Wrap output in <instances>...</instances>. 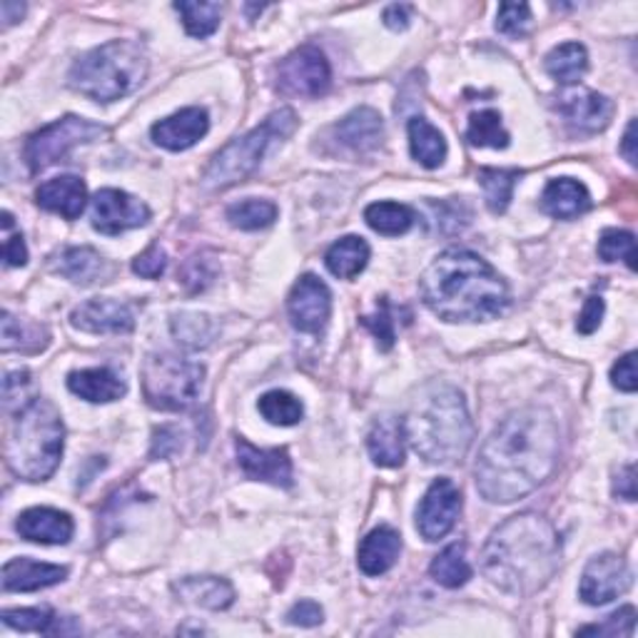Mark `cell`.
<instances>
[{
  "mask_svg": "<svg viewBox=\"0 0 638 638\" xmlns=\"http://www.w3.org/2000/svg\"><path fill=\"white\" fill-rule=\"evenodd\" d=\"M559 424L539 406L512 412L479 449L474 479L486 502L512 504L539 489L559 461Z\"/></svg>",
  "mask_w": 638,
  "mask_h": 638,
  "instance_id": "cell-1",
  "label": "cell"
},
{
  "mask_svg": "<svg viewBox=\"0 0 638 638\" xmlns=\"http://www.w3.org/2000/svg\"><path fill=\"white\" fill-rule=\"evenodd\" d=\"M427 307L444 322H489L508 307V287L477 253L451 247L441 253L419 280Z\"/></svg>",
  "mask_w": 638,
  "mask_h": 638,
  "instance_id": "cell-2",
  "label": "cell"
},
{
  "mask_svg": "<svg viewBox=\"0 0 638 638\" xmlns=\"http://www.w3.org/2000/svg\"><path fill=\"white\" fill-rule=\"evenodd\" d=\"M561 563V541L539 514L524 512L506 519L489 536L482 569L506 594L529 596L549 584Z\"/></svg>",
  "mask_w": 638,
  "mask_h": 638,
  "instance_id": "cell-3",
  "label": "cell"
},
{
  "mask_svg": "<svg viewBox=\"0 0 638 638\" xmlns=\"http://www.w3.org/2000/svg\"><path fill=\"white\" fill-rule=\"evenodd\" d=\"M404 422V437L429 464H455L474 439L464 394L447 382L422 387Z\"/></svg>",
  "mask_w": 638,
  "mask_h": 638,
  "instance_id": "cell-4",
  "label": "cell"
},
{
  "mask_svg": "<svg viewBox=\"0 0 638 638\" xmlns=\"http://www.w3.org/2000/svg\"><path fill=\"white\" fill-rule=\"evenodd\" d=\"M63 447L66 427L58 410L48 400H33L18 414L5 441V461L13 474L25 482H45L58 469Z\"/></svg>",
  "mask_w": 638,
  "mask_h": 638,
  "instance_id": "cell-5",
  "label": "cell"
},
{
  "mask_svg": "<svg viewBox=\"0 0 638 638\" xmlns=\"http://www.w3.org/2000/svg\"><path fill=\"white\" fill-rule=\"evenodd\" d=\"M147 76V55L133 41H113L92 48L70 68V88L80 96L113 103L141 88Z\"/></svg>",
  "mask_w": 638,
  "mask_h": 638,
  "instance_id": "cell-6",
  "label": "cell"
},
{
  "mask_svg": "<svg viewBox=\"0 0 638 638\" xmlns=\"http://www.w3.org/2000/svg\"><path fill=\"white\" fill-rule=\"evenodd\" d=\"M298 115L292 108H280L272 115L265 117L262 125H257L253 133L237 137L230 145L222 147L215 155V160L210 163L205 172V188L210 190H227L233 184L247 180L249 175L257 170V165L262 163L265 153L270 150V145L277 141H284L294 131H298Z\"/></svg>",
  "mask_w": 638,
  "mask_h": 638,
  "instance_id": "cell-7",
  "label": "cell"
},
{
  "mask_svg": "<svg viewBox=\"0 0 638 638\" xmlns=\"http://www.w3.org/2000/svg\"><path fill=\"white\" fill-rule=\"evenodd\" d=\"M205 367L178 355H150L143 367V394L155 410L184 412L198 402Z\"/></svg>",
  "mask_w": 638,
  "mask_h": 638,
  "instance_id": "cell-8",
  "label": "cell"
},
{
  "mask_svg": "<svg viewBox=\"0 0 638 638\" xmlns=\"http://www.w3.org/2000/svg\"><path fill=\"white\" fill-rule=\"evenodd\" d=\"M105 135L108 127L100 123H92V120L78 115H66L31 135V141L25 143V163L33 175H38L43 170H48L51 165L66 160L72 147L96 143Z\"/></svg>",
  "mask_w": 638,
  "mask_h": 638,
  "instance_id": "cell-9",
  "label": "cell"
},
{
  "mask_svg": "<svg viewBox=\"0 0 638 638\" xmlns=\"http://www.w3.org/2000/svg\"><path fill=\"white\" fill-rule=\"evenodd\" d=\"M332 86V70L325 53L302 45L287 55L277 68V90L290 98H322Z\"/></svg>",
  "mask_w": 638,
  "mask_h": 638,
  "instance_id": "cell-10",
  "label": "cell"
},
{
  "mask_svg": "<svg viewBox=\"0 0 638 638\" xmlns=\"http://www.w3.org/2000/svg\"><path fill=\"white\" fill-rule=\"evenodd\" d=\"M634 573L618 553H598L581 573L579 596L589 606H604L631 589Z\"/></svg>",
  "mask_w": 638,
  "mask_h": 638,
  "instance_id": "cell-11",
  "label": "cell"
},
{
  "mask_svg": "<svg viewBox=\"0 0 638 638\" xmlns=\"http://www.w3.org/2000/svg\"><path fill=\"white\" fill-rule=\"evenodd\" d=\"M287 312L292 325L307 335H320L327 327L332 314V292L317 275H302L294 282L290 298H287Z\"/></svg>",
  "mask_w": 638,
  "mask_h": 638,
  "instance_id": "cell-12",
  "label": "cell"
},
{
  "mask_svg": "<svg viewBox=\"0 0 638 638\" xmlns=\"http://www.w3.org/2000/svg\"><path fill=\"white\" fill-rule=\"evenodd\" d=\"M461 494L451 479H437L417 508V529L427 541H439L447 536L459 519Z\"/></svg>",
  "mask_w": 638,
  "mask_h": 638,
  "instance_id": "cell-13",
  "label": "cell"
},
{
  "mask_svg": "<svg viewBox=\"0 0 638 638\" xmlns=\"http://www.w3.org/2000/svg\"><path fill=\"white\" fill-rule=\"evenodd\" d=\"M150 220L145 202L123 190L105 188L92 198V227L103 235H120L127 230L143 227Z\"/></svg>",
  "mask_w": 638,
  "mask_h": 638,
  "instance_id": "cell-14",
  "label": "cell"
},
{
  "mask_svg": "<svg viewBox=\"0 0 638 638\" xmlns=\"http://www.w3.org/2000/svg\"><path fill=\"white\" fill-rule=\"evenodd\" d=\"M70 325L88 335H127L135 327V317L123 302L88 300L70 312Z\"/></svg>",
  "mask_w": 638,
  "mask_h": 638,
  "instance_id": "cell-15",
  "label": "cell"
},
{
  "mask_svg": "<svg viewBox=\"0 0 638 638\" xmlns=\"http://www.w3.org/2000/svg\"><path fill=\"white\" fill-rule=\"evenodd\" d=\"M235 451L239 469L249 479L284 489L292 486V459L287 455V449H257L247 439L237 437Z\"/></svg>",
  "mask_w": 638,
  "mask_h": 638,
  "instance_id": "cell-16",
  "label": "cell"
},
{
  "mask_svg": "<svg viewBox=\"0 0 638 638\" xmlns=\"http://www.w3.org/2000/svg\"><path fill=\"white\" fill-rule=\"evenodd\" d=\"M210 131V117L202 108H184L180 113H175L170 117L160 120V123L153 125V141L155 145L165 147V150L180 153L188 150L195 143H200L202 137Z\"/></svg>",
  "mask_w": 638,
  "mask_h": 638,
  "instance_id": "cell-17",
  "label": "cell"
},
{
  "mask_svg": "<svg viewBox=\"0 0 638 638\" xmlns=\"http://www.w3.org/2000/svg\"><path fill=\"white\" fill-rule=\"evenodd\" d=\"M335 141L352 153H372L384 141L382 115L372 108H357L332 127Z\"/></svg>",
  "mask_w": 638,
  "mask_h": 638,
  "instance_id": "cell-18",
  "label": "cell"
},
{
  "mask_svg": "<svg viewBox=\"0 0 638 638\" xmlns=\"http://www.w3.org/2000/svg\"><path fill=\"white\" fill-rule=\"evenodd\" d=\"M15 529L25 541L33 544H68L72 531H76V524L66 512L51 506H35L18 516Z\"/></svg>",
  "mask_w": 638,
  "mask_h": 638,
  "instance_id": "cell-19",
  "label": "cell"
},
{
  "mask_svg": "<svg viewBox=\"0 0 638 638\" xmlns=\"http://www.w3.org/2000/svg\"><path fill=\"white\" fill-rule=\"evenodd\" d=\"M561 115L581 133H598L608 125L614 115V103L606 96L594 90H581L573 96L561 98Z\"/></svg>",
  "mask_w": 638,
  "mask_h": 638,
  "instance_id": "cell-20",
  "label": "cell"
},
{
  "mask_svg": "<svg viewBox=\"0 0 638 638\" xmlns=\"http://www.w3.org/2000/svg\"><path fill=\"white\" fill-rule=\"evenodd\" d=\"M35 200L38 205L48 212H55V215L66 217V220H76L80 217V212L86 210L88 202V188L86 182L76 175H60V178L43 182L38 190H35Z\"/></svg>",
  "mask_w": 638,
  "mask_h": 638,
  "instance_id": "cell-21",
  "label": "cell"
},
{
  "mask_svg": "<svg viewBox=\"0 0 638 638\" xmlns=\"http://www.w3.org/2000/svg\"><path fill=\"white\" fill-rule=\"evenodd\" d=\"M402 551V536L392 526H377L369 531L357 551V563L367 577H382L390 571Z\"/></svg>",
  "mask_w": 638,
  "mask_h": 638,
  "instance_id": "cell-22",
  "label": "cell"
},
{
  "mask_svg": "<svg viewBox=\"0 0 638 638\" xmlns=\"http://www.w3.org/2000/svg\"><path fill=\"white\" fill-rule=\"evenodd\" d=\"M68 579L66 567L41 563L33 559H11L3 567V589L5 591H41L60 584Z\"/></svg>",
  "mask_w": 638,
  "mask_h": 638,
  "instance_id": "cell-23",
  "label": "cell"
},
{
  "mask_svg": "<svg viewBox=\"0 0 638 638\" xmlns=\"http://www.w3.org/2000/svg\"><path fill=\"white\" fill-rule=\"evenodd\" d=\"M404 422L400 417H382L372 424L367 434V449L374 464L394 469L404 464Z\"/></svg>",
  "mask_w": 638,
  "mask_h": 638,
  "instance_id": "cell-24",
  "label": "cell"
},
{
  "mask_svg": "<svg viewBox=\"0 0 638 638\" xmlns=\"http://www.w3.org/2000/svg\"><path fill=\"white\" fill-rule=\"evenodd\" d=\"M53 270L76 284H96L105 282V277L110 275V265L92 247H68L55 257Z\"/></svg>",
  "mask_w": 638,
  "mask_h": 638,
  "instance_id": "cell-25",
  "label": "cell"
},
{
  "mask_svg": "<svg viewBox=\"0 0 638 638\" xmlns=\"http://www.w3.org/2000/svg\"><path fill=\"white\" fill-rule=\"evenodd\" d=\"M68 390L80 396V400L92 404H108L115 402L125 394V382L120 379L113 369L96 367V369H80L68 377Z\"/></svg>",
  "mask_w": 638,
  "mask_h": 638,
  "instance_id": "cell-26",
  "label": "cell"
},
{
  "mask_svg": "<svg viewBox=\"0 0 638 638\" xmlns=\"http://www.w3.org/2000/svg\"><path fill=\"white\" fill-rule=\"evenodd\" d=\"M541 208L557 220H573L591 210V195L584 182L573 178H559L547 184L541 195Z\"/></svg>",
  "mask_w": 638,
  "mask_h": 638,
  "instance_id": "cell-27",
  "label": "cell"
},
{
  "mask_svg": "<svg viewBox=\"0 0 638 638\" xmlns=\"http://www.w3.org/2000/svg\"><path fill=\"white\" fill-rule=\"evenodd\" d=\"M175 594L210 612H222V608L233 606L235 589L230 586V581L217 577H184L172 584Z\"/></svg>",
  "mask_w": 638,
  "mask_h": 638,
  "instance_id": "cell-28",
  "label": "cell"
},
{
  "mask_svg": "<svg viewBox=\"0 0 638 638\" xmlns=\"http://www.w3.org/2000/svg\"><path fill=\"white\" fill-rule=\"evenodd\" d=\"M406 133H410L412 157L424 168L434 170L447 160V141H444V135L427 117H412L410 125H406Z\"/></svg>",
  "mask_w": 638,
  "mask_h": 638,
  "instance_id": "cell-29",
  "label": "cell"
},
{
  "mask_svg": "<svg viewBox=\"0 0 638 638\" xmlns=\"http://www.w3.org/2000/svg\"><path fill=\"white\" fill-rule=\"evenodd\" d=\"M327 270L339 280H355L369 262V245L362 237L347 235L327 249Z\"/></svg>",
  "mask_w": 638,
  "mask_h": 638,
  "instance_id": "cell-30",
  "label": "cell"
},
{
  "mask_svg": "<svg viewBox=\"0 0 638 638\" xmlns=\"http://www.w3.org/2000/svg\"><path fill=\"white\" fill-rule=\"evenodd\" d=\"M589 70V53L581 43H563L547 55V72L559 86H577Z\"/></svg>",
  "mask_w": 638,
  "mask_h": 638,
  "instance_id": "cell-31",
  "label": "cell"
},
{
  "mask_svg": "<svg viewBox=\"0 0 638 638\" xmlns=\"http://www.w3.org/2000/svg\"><path fill=\"white\" fill-rule=\"evenodd\" d=\"M48 329L35 325V322L15 320L11 312H3V352H41L48 347Z\"/></svg>",
  "mask_w": 638,
  "mask_h": 638,
  "instance_id": "cell-32",
  "label": "cell"
},
{
  "mask_svg": "<svg viewBox=\"0 0 638 638\" xmlns=\"http://www.w3.org/2000/svg\"><path fill=\"white\" fill-rule=\"evenodd\" d=\"M365 220L374 233L396 237L412 230L417 215H414L412 208L400 205V202H374L365 210Z\"/></svg>",
  "mask_w": 638,
  "mask_h": 638,
  "instance_id": "cell-33",
  "label": "cell"
},
{
  "mask_svg": "<svg viewBox=\"0 0 638 638\" xmlns=\"http://www.w3.org/2000/svg\"><path fill=\"white\" fill-rule=\"evenodd\" d=\"M432 579L444 589H459L471 579V567L464 557V547L461 544H451L444 549L429 567Z\"/></svg>",
  "mask_w": 638,
  "mask_h": 638,
  "instance_id": "cell-34",
  "label": "cell"
},
{
  "mask_svg": "<svg viewBox=\"0 0 638 638\" xmlns=\"http://www.w3.org/2000/svg\"><path fill=\"white\" fill-rule=\"evenodd\" d=\"M519 178H522V170L486 168L479 172V184L484 188V200L494 215L506 212L508 202H512V195H514V184Z\"/></svg>",
  "mask_w": 638,
  "mask_h": 638,
  "instance_id": "cell-35",
  "label": "cell"
},
{
  "mask_svg": "<svg viewBox=\"0 0 638 638\" xmlns=\"http://www.w3.org/2000/svg\"><path fill=\"white\" fill-rule=\"evenodd\" d=\"M467 141L474 147H494V150H504L508 147V133L502 125V115L496 110H482L469 117Z\"/></svg>",
  "mask_w": 638,
  "mask_h": 638,
  "instance_id": "cell-36",
  "label": "cell"
},
{
  "mask_svg": "<svg viewBox=\"0 0 638 638\" xmlns=\"http://www.w3.org/2000/svg\"><path fill=\"white\" fill-rule=\"evenodd\" d=\"M257 406H260L262 417L270 424H277V427H294L304 417L302 402L284 390H272L262 394Z\"/></svg>",
  "mask_w": 638,
  "mask_h": 638,
  "instance_id": "cell-37",
  "label": "cell"
},
{
  "mask_svg": "<svg viewBox=\"0 0 638 638\" xmlns=\"http://www.w3.org/2000/svg\"><path fill=\"white\" fill-rule=\"evenodd\" d=\"M230 225L237 230H262L277 220V205L270 200L247 198L227 208Z\"/></svg>",
  "mask_w": 638,
  "mask_h": 638,
  "instance_id": "cell-38",
  "label": "cell"
},
{
  "mask_svg": "<svg viewBox=\"0 0 638 638\" xmlns=\"http://www.w3.org/2000/svg\"><path fill=\"white\" fill-rule=\"evenodd\" d=\"M175 11L182 15V25L192 38H208L220 27V18H222V8L220 3H175Z\"/></svg>",
  "mask_w": 638,
  "mask_h": 638,
  "instance_id": "cell-39",
  "label": "cell"
},
{
  "mask_svg": "<svg viewBox=\"0 0 638 638\" xmlns=\"http://www.w3.org/2000/svg\"><path fill=\"white\" fill-rule=\"evenodd\" d=\"M172 335L182 347L200 349V347H208L212 337H215V325H212V320L208 317V314L184 312L172 320Z\"/></svg>",
  "mask_w": 638,
  "mask_h": 638,
  "instance_id": "cell-40",
  "label": "cell"
},
{
  "mask_svg": "<svg viewBox=\"0 0 638 638\" xmlns=\"http://www.w3.org/2000/svg\"><path fill=\"white\" fill-rule=\"evenodd\" d=\"M598 257L604 262H626L628 270H636V239L626 230H606L598 239Z\"/></svg>",
  "mask_w": 638,
  "mask_h": 638,
  "instance_id": "cell-41",
  "label": "cell"
},
{
  "mask_svg": "<svg viewBox=\"0 0 638 638\" xmlns=\"http://www.w3.org/2000/svg\"><path fill=\"white\" fill-rule=\"evenodd\" d=\"M58 622L51 608H5L3 624L25 634H51Z\"/></svg>",
  "mask_w": 638,
  "mask_h": 638,
  "instance_id": "cell-42",
  "label": "cell"
},
{
  "mask_svg": "<svg viewBox=\"0 0 638 638\" xmlns=\"http://www.w3.org/2000/svg\"><path fill=\"white\" fill-rule=\"evenodd\" d=\"M531 25V8L526 3H502L496 15V31L508 38H522Z\"/></svg>",
  "mask_w": 638,
  "mask_h": 638,
  "instance_id": "cell-43",
  "label": "cell"
},
{
  "mask_svg": "<svg viewBox=\"0 0 638 638\" xmlns=\"http://www.w3.org/2000/svg\"><path fill=\"white\" fill-rule=\"evenodd\" d=\"M636 626V608L634 606H624L614 612L606 618L604 624H594V626H584L579 628L581 636H608V638H618V636H631Z\"/></svg>",
  "mask_w": 638,
  "mask_h": 638,
  "instance_id": "cell-44",
  "label": "cell"
},
{
  "mask_svg": "<svg viewBox=\"0 0 638 638\" xmlns=\"http://www.w3.org/2000/svg\"><path fill=\"white\" fill-rule=\"evenodd\" d=\"M362 325L372 329V335L377 337L379 342V347L384 349H392L394 345V320H392V314H390V302H387V298H382V302H379V307H377V314H372V317H362Z\"/></svg>",
  "mask_w": 638,
  "mask_h": 638,
  "instance_id": "cell-45",
  "label": "cell"
},
{
  "mask_svg": "<svg viewBox=\"0 0 638 638\" xmlns=\"http://www.w3.org/2000/svg\"><path fill=\"white\" fill-rule=\"evenodd\" d=\"M215 280V265L205 257H192V260L184 265L182 270V284L188 287L190 292H202Z\"/></svg>",
  "mask_w": 638,
  "mask_h": 638,
  "instance_id": "cell-46",
  "label": "cell"
},
{
  "mask_svg": "<svg viewBox=\"0 0 638 638\" xmlns=\"http://www.w3.org/2000/svg\"><path fill=\"white\" fill-rule=\"evenodd\" d=\"M3 233H5V245H3L5 265L8 267H23L27 262V249L23 243V235L13 233L11 212H3Z\"/></svg>",
  "mask_w": 638,
  "mask_h": 638,
  "instance_id": "cell-47",
  "label": "cell"
},
{
  "mask_svg": "<svg viewBox=\"0 0 638 638\" xmlns=\"http://www.w3.org/2000/svg\"><path fill=\"white\" fill-rule=\"evenodd\" d=\"M165 267H168V255L157 245H150L133 260V272L145 277V280H157L165 272Z\"/></svg>",
  "mask_w": 638,
  "mask_h": 638,
  "instance_id": "cell-48",
  "label": "cell"
},
{
  "mask_svg": "<svg viewBox=\"0 0 638 638\" xmlns=\"http://www.w3.org/2000/svg\"><path fill=\"white\" fill-rule=\"evenodd\" d=\"M182 447V434L175 427H160L153 434V459H170L172 455H178Z\"/></svg>",
  "mask_w": 638,
  "mask_h": 638,
  "instance_id": "cell-49",
  "label": "cell"
},
{
  "mask_svg": "<svg viewBox=\"0 0 638 638\" xmlns=\"http://www.w3.org/2000/svg\"><path fill=\"white\" fill-rule=\"evenodd\" d=\"M612 384L622 392H636L638 387V374H636V352L624 355L612 369Z\"/></svg>",
  "mask_w": 638,
  "mask_h": 638,
  "instance_id": "cell-50",
  "label": "cell"
},
{
  "mask_svg": "<svg viewBox=\"0 0 638 638\" xmlns=\"http://www.w3.org/2000/svg\"><path fill=\"white\" fill-rule=\"evenodd\" d=\"M322 618H325V612H322V606L317 601H300V604H294L290 612H287V622L292 626H304V628H312V626H320Z\"/></svg>",
  "mask_w": 638,
  "mask_h": 638,
  "instance_id": "cell-51",
  "label": "cell"
},
{
  "mask_svg": "<svg viewBox=\"0 0 638 638\" xmlns=\"http://www.w3.org/2000/svg\"><path fill=\"white\" fill-rule=\"evenodd\" d=\"M27 387H31V374L25 372H11L5 374L3 379V400H5V410H13L15 402L23 404V396L27 392Z\"/></svg>",
  "mask_w": 638,
  "mask_h": 638,
  "instance_id": "cell-52",
  "label": "cell"
},
{
  "mask_svg": "<svg viewBox=\"0 0 638 638\" xmlns=\"http://www.w3.org/2000/svg\"><path fill=\"white\" fill-rule=\"evenodd\" d=\"M601 317H604V300L601 298H589L584 304V312L579 317V332L581 335H591L601 325Z\"/></svg>",
  "mask_w": 638,
  "mask_h": 638,
  "instance_id": "cell-53",
  "label": "cell"
},
{
  "mask_svg": "<svg viewBox=\"0 0 638 638\" xmlns=\"http://www.w3.org/2000/svg\"><path fill=\"white\" fill-rule=\"evenodd\" d=\"M614 494L624 502H636V469L634 464H626L624 469H618V474L614 479Z\"/></svg>",
  "mask_w": 638,
  "mask_h": 638,
  "instance_id": "cell-54",
  "label": "cell"
},
{
  "mask_svg": "<svg viewBox=\"0 0 638 638\" xmlns=\"http://www.w3.org/2000/svg\"><path fill=\"white\" fill-rule=\"evenodd\" d=\"M410 21H412V5L394 3L384 8V25L390 27V31H406V27H410Z\"/></svg>",
  "mask_w": 638,
  "mask_h": 638,
  "instance_id": "cell-55",
  "label": "cell"
},
{
  "mask_svg": "<svg viewBox=\"0 0 638 638\" xmlns=\"http://www.w3.org/2000/svg\"><path fill=\"white\" fill-rule=\"evenodd\" d=\"M0 13H3V27H11L13 23H18L23 18L25 5L13 3V0H3V3H0Z\"/></svg>",
  "mask_w": 638,
  "mask_h": 638,
  "instance_id": "cell-56",
  "label": "cell"
},
{
  "mask_svg": "<svg viewBox=\"0 0 638 638\" xmlns=\"http://www.w3.org/2000/svg\"><path fill=\"white\" fill-rule=\"evenodd\" d=\"M622 153L626 155V160L636 165V123L631 120L626 127V135H624V143H622Z\"/></svg>",
  "mask_w": 638,
  "mask_h": 638,
  "instance_id": "cell-57",
  "label": "cell"
}]
</instances>
